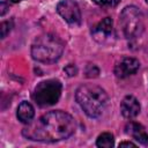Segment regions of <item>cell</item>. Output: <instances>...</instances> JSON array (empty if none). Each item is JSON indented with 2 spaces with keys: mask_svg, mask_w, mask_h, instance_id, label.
<instances>
[{
  "mask_svg": "<svg viewBox=\"0 0 148 148\" xmlns=\"http://www.w3.org/2000/svg\"><path fill=\"white\" fill-rule=\"evenodd\" d=\"M76 128L74 118L65 111L56 110L43 114L37 121L23 128L22 134L34 141L56 142L69 138Z\"/></svg>",
  "mask_w": 148,
  "mask_h": 148,
  "instance_id": "obj_1",
  "label": "cell"
},
{
  "mask_svg": "<svg viewBox=\"0 0 148 148\" xmlns=\"http://www.w3.org/2000/svg\"><path fill=\"white\" fill-rule=\"evenodd\" d=\"M75 98L84 113L91 118L99 117L108 105V94L101 87L88 83L76 89Z\"/></svg>",
  "mask_w": 148,
  "mask_h": 148,
  "instance_id": "obj_2",
  "label": "cell"
},
{
  "mask_svg": "<svg viewBox=\"0 0 148 148\" xmlns=\"http://www.w3.org/2000/svg\"><path fill=\"white\" fill-rule=\"evenodd\" d=\"M62 40L53 34H44L35 39L31 45V56L35 60L51 64L57 61L64 51Z\"/></svg>",
  "mask_w": 148,
  "mask_h": 148,
  "instance_id": "obj_3",
  "label": "cell"
},
{
  "mask_svg": "<svg viewBox=\"0 0 148 148\" xmlns=\"http://www.w3.org/2000/svg\"><path fill=\"white\" fill-rule=\"evenodd\" d=\"M119 23L127 39H134L143 31V16L135 6H127L121 10Z\"/></svg>",
  "mask_w": 148,
  "mask_h": 148,
  "instance_id": "obj_4",
  "label": "cell"
},
{
  "mask_svg": "<svg viewBox=\"0 0 148 148\" xmlns=\"http://www.w3.org/2000/svg\"><path fill=\"white\" fill-rule=\"evenodd\" d=\"M61 95V83L59 80H45L39 82L34 90L32 98L40 106L56 104Z\"/></svg>",
  "mask_w": 148,
  "mask_h": 148,
  "instance_id": "obj_5",
  "label": "cell"
},
{
  "mask_svg": "<svg viewBox=\"0 0 148 148\" xmlns=\"http://www.w3.org/2000/svg\"><path fill=\"white\" fill-rule=\"evenodd\" d=\"M58 14L69 24H80L81 12L74 0H61L57 5Z\"/></svg>",
  "mask_w": 148,
  "mask_h": 148,
  "instance_id": "obj_6",
  "label": "cell"
},
{
  "mask_svg": "<svg viewBox=\"0 0 148 148\" xmlns=\"http://www.w3.org/2000/svg\"><path fill=\"white\" fill-rule=\"evenodd\" d=\"M112 32H113V27H112V20L110 17L103 18L91 29V35L94 39L99 44L109 43L111 40Z\"/></svg>",
  "mask_w": 148,
  "mask_h": 148,
  "instance_id": "obj_7",
  "label": "cell"
},
{
  "mask_svg": "<svg viewBox=\"0 0 148 148\" xmlns=\"http://www.w3.org/2000/svg\"><path fill=\"white\" fill-rule=\"evenodd\" d=\"M140 67L139 60L135 58H123L120 61H118L114 66V75L119 79L127 77L132 74H134Z\"/></svg>",
  "mask_w": 148,
  "mask_h": 148,
  "instance_id": "obj_8",
  "label": "cell"
},
{
  "mask_svg": "<svg viewBox=\"0 0 148 148\" xmlns=\"http://www.w3.org/2000/svg\"><path fill=\"white\" fill-rule=\"evenodd\" d=\"M120 111H121V114L125 117V118H134L139 114L140 112V104L138 102V99L134 97V96H126L123 101H121V104H120Z\"/></svg>",
  "mask_w": 148,
  "mask_h": 148,
  "instance_id": "obj_9",
  "label": "cell"
},
{
  "mask_svg": "<svg viewBox=\"0 0 148 148\" xmlns=\"http://www.w3.org/2000/svg\"><path fill=\"white\" fill-rule=\"evenodd\" d=\"M125 132L128 135H131L134 140H136L139 143H141V145H147L148 143V134L145 131L142 125H140L138 123H134V121H131L126 125Z\"/></svg>",
  "mask_w": 148,
  "mask_h": 148,
  "instance_id": "obj_10",
  "label": "cell"
},
{
  "mask_svg": "<svg viewBox=\"0 0 148 148\" xmlns=\"http://www.w3.org/2000/svg\"><path fill=\"white\" fill-rule=\"evenodd\" d=\"M35 116V110L32 105L28 102H22L17 108V118L22 123H30Z\"/></svg>",
  "mask_w": 148,
  "mask_h": 148,
  "instance_id": "obj_11",
  "label": "cell"
},
{
  "mask_svg": "<svg viewBox=\"0 0 148 148\" xmlns=\"http://www.w3.org/2000/svg\"><path fill=\"white\" fill-rule=\"evenodd\" d=\"M97 147H103V148H111L114 145V139L111 133H102L96 141Z\"/></svg>",
  "mask_w": 148,
  "mask_h": 148,
  "instance_id": "obj_12",
  "label": "cell"
},
{
  "mask_svg": "<svg viewBox=\"0 0 148 148\" xmlns=\"http://www.w3.org/2000/svg\"><path fill=\"white\" fill-rule=\"evenodd\" d=\"M13 25H14V23H13V21L10 20V21H5V22H2L1 23V25H0V30H1V38H5L8 34H9V31L12 30V28H13Z\"/></svg>",
  "mask_w": 148,
  "mask_h": 148,
  "instance_id": "obj_13",
  "label": "cell"
},
{
  "mask_svg": "<svg viewBox=\"0 0 148 148\" xmlns=\"http://www.w3.org/2000/svg\"><path fill=\"white\" fill-rule=\"evenodd\" d=\"M98 74H99V71L95 65L90 64L87 66V68H86V76L87 77H96Z\"/></svg>",
  "mask_w": 148,
  "mask_h": 148,
  "instance_id": "obj_14",
  "label": "cell"
},
{
  "mask_svg": "<svg viewBox=\"0 0 148 148\" xmlns=\"http://www.w3.org/2000/svg\"><path fill=\"white\" fill-rule=\"evenodd\" d=\"M95 3H97L98 6H103V7H113L119 3L120 0H92Z\"/></svg>",
  "mask_w": 148,
  "mask_h": 148,
  "instance_id": "obj_15",
  "label": "cell"
},
{
  "mask_svg": "<svg viewBox=\"0 0 148 148\" xmlns=\"http://www.w3.org/2000/svg\"><path fill=\"white\" fill-rule=\"evenodd\" d=\"M65 72L69 75V76H73V75H75L76 74V72H77V69H76V67L74 66V65H68L67 67H65Z\"/></svg>",
  "mask_w": 148,
  "mask_h": 148,
  "instance_id": "obj_16",
  "label": "cell"
},
{
  "mask_svg": "<svg viewBox=\"0 0 148 148\" xmlns=\"http://www.w3.org/2000/svg\"><path fill=\"white\" fill-rule=\"evenodd\" d=\"M136 145L131 142V141H124V142H120L119 143V147H135Z\"/></svg>",
  "mask_w": 148,
  "mask_h": 148,
  "instance_id": "obj_17",
  "label": "cell"
},
{
  "mask_svg": "<svg viewBox=\"0 0 148 148\" xmlns=\"http://www.w3.org/2000/svg\"><path fill=\"white\" fill-rule=\"evenodd\" d=\"M7 9H8V6H7V3H6L5 1H2V2H1V12H0L1 16H3V15L6 14Z\"/></svg>",
  "mask_w": 148,
  "mask_h": 148,
  "instance_id": "obj_18",
  "label": "cell"
},
{
  "mask_svg": "<svg viewBox=\"0 0 148 148\" xmlns=\"http://www.w3.org/2000/svg\"><path fill=\"white\" fill-rule=\"evenodd\" d=\"M9 1H12V2H14V3H17V2H21L22 0H9Z\"/></svg>",
  "mask_w": 148,
  "mask_h": 148,
  "instance_id": "obj_19",
  "label": "cell"
},
{
  "mask_svg": "<svg viewBox=\"0 0 148 148\" xmlns=\"http://www.w3.org/2000/svg\"><path fill=\"white\" fill-rule=\"evenodd\" d=\"M146 2H148V0H146Z\"/></svg>",
  "mask_w": 148,
  "mask_h": 148,
  "instance_id": "obj_20",
  "label": "cell"
}]
</instances>
